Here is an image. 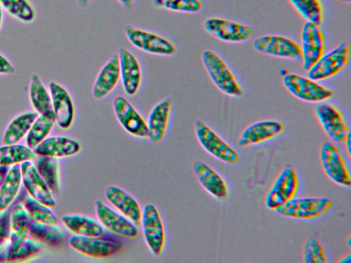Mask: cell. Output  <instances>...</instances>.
Masks as SVG:
<instances>
[{
	"mask_svg": "<svg viewBox=\"0 0 351 263\" xmlns=\"http://www.w3.org/2000/svg\"><path fill=\"white\" fill-rule=\"evenodd\" d=\"M202 64L213 84L223 94L232 97L243 95V90L225 60L216 52L206 49L201 55Z\"/></svg>",
	"mask_w": 351,
	"mask_h": 263,
	"instance_id": "1",
	"label": "cell"
},
{
	"mask_svg": "<svg viewBox=\"0 0 351 263\" xmlns=\"http://www.w3.org/2000/svg\"><path fill=\"white\" fill-rule=\"evenodd\" d=\"M124 32L130 44L144 53L169 57L178 51L177 47L171 40L158 33L132 25H125Z\"/></svg>",
	"mask_w": 351,
	"mask_h": 263,
	"instance_id": "2",
	"label": "cell"
},
{
	"mask_svg": "<svg viewBox=\"0 0 351 263\" xmlns=\"http://www.w3.org/2000/svg\"><path fill=\"white\" fill-rule=\"evenodd\" d=\"M333 201L323 197H293L276 211L281 216L298 220L319 218L333 207Z\"/></svg>",
	"mask_w": 351,
	"mask_h": 263,
	"instance_id": "3",
	"label": "cell"
},
{
	"mask_svg": "<svg viewBox=\"0 0 351 263\" xmlns=\"http://www.w3.org/2000/svg\"><path fill=\"white\" fill-rule=\"evenodd\" d=\"M282 84L294 97L308 103H322L330 99L334 92L318 82L296 73L282 75Z\"/></svg>",
	"mask_w": 351,
	"mask_h": 263,
	"instance_id": "4",
	"label": "cell"
},
{
	"mask_svg": "<svg viewBox=\"0 0 351 263\" xmlns=\"http://www.w3.org/2000/svg\"><path fill=\"white\" fill-rule=\"evenodd\" d=\"M195 134L201 147L217 160L228 164L239 162V153L202 121L195 123Z\"/></svg>",
	"mask_w": 351,
	"mask_h": 263,
	"instance_id": "5",
	"label": "cell"
},
{
	"mask_svg": "<svg viewBox=\"0 0 351 263\" xmlns=\"http://www.w3.org/2000/svg\"><path fill=\"white\" fill-rule=\"evenodd\" d=\"M203 28L216 39L233 44L247 41L256 33L253 26L215 16L206 18Z\"/></svg>",
	"mask_w": 351,
	"mask_h": 263,
	"instance_id": "6",
	"label": "cell"
},
{
	"mask_svg": "<svg viewBox=\"0 0 351 263\" xmlns=\"http://www.w3.org/2000/svg\"><path fill=\"white\" fill-rule=\"evenodd\" d=\"M351 47L342 42L328 51L307 71V77L319 82L330 78L342 71L349 64Z\"/></svg>",
	"mask_w": 351,
	"mask_h": 263,
	"instance_id": "7",
	"label": "cell"
},
{
	"mask_svg": "<svg viewBox=\"0 0 351 263\" xmlns=\"http://www.w3.org/2000/svg\"><path fill=\"white\" fill-rule=\"evenodd\" d=\"M299 188V177L295 168L287 164L276 177L265 198L267 208L276 210L295 197Z\"/></svg>",
	"mask_w": 351,
	"mask_h": 263,
	"instance_id": "8",
	"label": "cell"
},
{
	"mask_svg": "<svg viewBox=\"0 0 351 263\" xmlns=\"http://www.w3.org/2000/svg\"><path fill=\"white\" fill-rule=\"evenodd\" d=\"M69 244L78 253L94 258H108L119 251L123 247L122 241L108 234L103 236H84L73 235L69 239Z\"/></svg>",
	"mask_w": 351,
	"mask_h": 263,
	"instance_id": "9",
	"label": "cell"
},
{
	"mask_svg": "<svg viewBox=\"0 0 351 263\" xmlns=\"http://www.w3.org/2000/svg\"><path fill=\"white\" fill-rule=\"evenodd\" d=\"M319 160L323 171L333 183L350 188L351 177L349 169L339 148L326 141L319 149Z\"/></svg>",
	"mask_w": 351,
	"mask_h": 263,
	"instance_id": "10",
	"label": "cell"
},
{
	"mask_svg": "<svg viewBox=\"0 0 351 263\" xmlns=\"http://www.w3.org/2000/svg\"><path fill=\"white\" fill-rule=\"evenodd\" d=\"M254 49L267 55L302 63L300 45L293 39L280 35H265L253 40Z\"/></svg>",
	"mask_w": 351,
	"mask_h": 263,
	"instance_id": "11",
	"label": "cell"
},
{
	"mask_svg": "<svg viewBox=\"0 0 351 263\" xmlns=\"http://www.w3.org/2000/svg\"><path fill=\"white\" fill-rule=\"evenodd\" d=\"M140 224L149 249L156 256L160 255L165 246V234L161 216L155 205L149 203L143 207Z\"/></svg>",
	"mask_w": 351,
	"mask_h": 263,
	"instance_id": "12",
	"label": "cell"
},
{
	"mask_svg": "<svg viewBox=\"0 0 351 263\" xmlns=\"http://www.w3.org/2000/svg\"><path fill=\"white\" fill-rule=\"evenodd\" d=\"M26 192L25 190V192L20 193L14 201L10 215V239L0 249V253L16 251L29 238L32 218L21 203Z\"/></svg>",
	"mask_w": 351,
	"mask_h": 263,
	"instance_id": "13",
	"label": "cell"
},
{
	"mask_svg": "<svg viewBox=\"0 0 351 263\" xmlns=\"http://www.w3.org/2000/svg\"><path fill=\"white\" fill-rule=\"evenodd\" d=\"M112 108L117 121L128 134L138 138H148L146 121L128 99L116 96Z\"/></svg>",
	"mask_w": 351,
	"mask_h": 263,
	"instance_id": "14",
	"label": "cell"
},
{
	"mask_svg": "<svg viewBox=\"0 0 351 263\" xmlns=\"http://www.w3.org/2000/svg\"><path fill=\"white\" fill-rule=\"evenodd\" d=\"M315 114L322 128L333 142H345L350 132L343 114L336 105L322 102L315 107Z\"/></svg>",
	"mask_w": 351,
	"mask_h": 263,
	"instance_id": "15",
	"label": "cell"
},
{
	"mask_svg": "<svg viewBox=\"0 0 351 263\" xmlns=\"http://www.w3.org/2000/svg\"><path fill=\"white\" fill-rule=\"evenodd\" d=\"M300 38L302 68L307 72L324 53V33L320 25L306 22Z\"/></svg>",
	"mask_w": 351,
	"mask_h": 263,
	"instance_id": "16",
	"label": "cell"
},
{
	"mask_svg": "<svg viewBox=\"0 0 351 263\" xmlns=\"http://www.w3.org/2000/svg\"><path fill=\"white\" fill-rule=\"evenodd\" d=\"M95 207L99 221L107 231L126 238H136L138 236L137 225L118 211L99 199L95 201Z\"/></svg>",
	"mask_w": 351,
	"mask_h": 263,
	"instance_id": "17",
	"label": "cell"
},
{
	"mask_svg": "<svg viewBox=\"0 0 351 263\" xmlns=\"http://www.w3.org/2000/svg\"><path fill=\"white\" fill-rule=\"evenodd\" d=\"M49 91L56 123L62 129L71 128L75 119V108L70 92L55 81L49 83Z\"/></svg>",
	"mask_w": 351,
	"mask_h": 263,
	"instance_id": "18",
	"label": "cell"
},
{
	"mask_svg": "<svg viewBox=\"0 0 351 263\" xmlns=\"http://www.w3.org/2000/svg\"><path fill=\"white\" fill-rule=\"evenodd\" d=\"M117 55L123 90L128 96L134 97L138 92L142 83L141 63L137 57L126 47H121Z\"/></svg>",
	"mask_w": 351,
	"mask_h": 263,
	"instance_id": "19",
	"label": "cell"
},
{
	"mask_svg": "<svg viewBox=\"0 0 351 263\" xmlns=\"http://www.w3.org/2000/svg\"><path fill=\"white\" fill-rule=\"evenodd\" d=\"M22 183L29 196L53 208L56 202L53 192L43 179L32 161L20 164Z\"/></svg>",
	"mask_w": 351,
	"mask_h": 263,
	"instance_id": "20",
	"label": "cell"
},
{
	"mask_svg": "<svg viewBox=\"0 0 351 263\" xmlns=\"http://www.w3.org/2000/svg\"><path fill=\"white\" fill-rule=\"evenodd\" d=\"M284 124L274 119L261 120L246 127L241 133L237 143L242 147L256 145L280 135Z\"/></svg>",
	"mask_w": 351,
	"mask_h": 263,
	"instance_id": "21",
	"label": "cell"
},
{
	"mask_svg": "<svg viewBox=\"0 0 351 263\" xmlns=\"http://www.w3.org/2000/svg\"><path fill=\"white\" fill-rule=\"evenodd\" d=\"M193 168L200 185L213 198L218 201H226L228 198V184L215 170L202 161L195 162Z\"/></svg>",
	"mask_w": 351,
	"mask_h": 263,
	"instance_id": "22",
	"label": "cell"
},
{
	"mask_svg": "<svg viewBox=\"0 0 351 263\" xmlns=\"http://www.w3.org/2000/svg\"><path fill=\"white\" fill-rule=\"evenodd\" d=\"M121 81L119 61L114 54L98 72L92 88V96L95 100H102L112 93Z\"/></svg>",
	"mask_w": 351,
	"mask_h": 263,
	"instance_id": "23",
	"label": "cell"
},
{
	"mask_svg": "<svg viewBox=\"0 0 351 263\" xmlns=\"http://www.w3.org/2000/svg\"><path fill=\"white\" fill-rule=\"evenodd\" d=\"M79 140L64 136L47 137L33 150L36 155L66 158L77 154L81 150Z\"/></svg>",
	"mask_w": 351,
	"mask_h": 263,
	"instance_id": "24",
	"label": "cell"
},
{
	"mask_svg": "<svg viewBox=\"0 0 351 263\" xmlns=\"http://www.w3.org/2000/svg\"><path fill=\"white\" fill-rule=\"evenodd\" d=\"M105 197L117 211L136 225L140 224L142 210L133 196L118 186H108L105 190Z\"/></svg>",
	"mask_w": 351,
	"mask_h": 263,
	"instance_id": "25",
	"label": "cell"
},
{
	"mask_svg": "<svg viewBox=\"0 0 351 263\" xmlns=\"http://www.w3.org/2000/svg\"><path fill=\"white\" fill-rule=\"evenodd\" d=\"M172 108V101L165 98L156 103L149 111L147 122L148 138L154 143H159L163 140Z\"/></svg>",
	"mask_w": 351,
	"mask_h": 263,
	"instance_id": "26",
	"label": "cell"
},
{
	"mask_svg": "<svg viewBox=\"0 0 351 263\" xmlns=\"http://www.w3.org/2000/svg\"><path fill=\"white\" fill-rule=\"evenodd\" d=\"M65 227L75 235L103 236L108 234L99 221L80 214H69L62 216Z\"/></svg>",
	"mask_w": 351,
	"mask_h": 263,
	"instance_id": "27",
	"label": "cell"
},
{
	"mask_svg": "<svg viewBox=\"0 0 351 263\" xmlns=\"http://www.w3.org/2000/svg\"><path fill=\"white\" fill-rule=\"evenodd\" d=\"M38 114L24 112L15 116L8 125L3 136L4 145L16 144L27 136Z\"/></svg>",
	"mask_w": 351,
	"mask_h": 263,
	"instance_id": "28",
	"label": "cell"
},
{
	"mask_svg": "<svg viewBox=\"0 0 351 263\" xmlns=\"http://www.w3.org/2000/svg\"><path fill=\"white\" fill-rule=\"evenodd\" d=\"M29 238L52 247L62 245L65 240L64 234L58 225L40 223L32 218L29 226Z\"/></svg>",
	"mask_w": 351,
	"mask_h": 263,
	"instance_id": "29",
	"label": "cell"
},
{
	"mask_svg": "<svg viewBox=\"0 0 351 263\" xmlns=\"http://www.w3.org/2000/svg\"><path fill=\"white\" fill-rule=\"evenodd\" d=\"M22 184L20 164L11 166L0 188V212L15 201Z\"/></svg>",
	"mask_w": 351,
	"mask_h": 263,
	"instance_id": "30",
	"label": "cell"
},
{
	"mask_svg": "<svg viewBox=\"0 0 351 263\" xmlns=\"http://www.w3.org/2000/svg\"><path fill=\"white\" fill-rule=\"evenodd\" d=\"M34 166L38 173L53 193L60 189V164L58 158L37 155Z\"/></svg>",
	"mask_w": 351,
	"mask_h": 263,
	"instance_id": "31",
	"label": "cell"
},
{
	"mask_svg": "<svg viewBox=\"0 0 351 263\" xmlns=\"http://www.w3.org/2000/svg\"><path fill=\"white\" fill-rule=\"evenodd\" d=\"M56 123L53 110L38 114L26 136V145L34 149L48 137Z\"/></svg>",
	"mask_w": 351,
	"mask_h": 263,
	"instance_id": "32",
	"label": "cell"
},
{
	"mask_svg": "<svg viewBox=\"0 0 351 263\" xmlns=\"http://www.w3.org/2000/svg\"><path fill=\"white\" fill-rule=\"evenodd\" d=\"M29 97L33 108L38 114L53 110L49 91L38 74L31 76Z\"/></svg>",
	"mask_w": 351,
	"mask_h": 263,
	"instance_id": "33",
	"label": "cell"
},
{
	"mask_svg": "<svg viewBox=\"0 0 351 263\" xmlns=\"http://www.w3.org/2000/svg\"><path fill=\"white\" fill-rule=\"evenodd\" d=\"M34 150L21 144L4 145L0 147V166H13L36 158Z\"/></svg>",
	"mask_w": 351,
	"mask_h": 263,
	"instance_id": "34",
	"label": "cell"
},
{
	"mask_svg": "<svg viewBox=\"0 0 351 263\" xmlns=\"http://www.w3.org/2000/svg\"><path fill=\"white\" fill-rule=\"evenodd\" d=\"M0 5L10 16L23 23L36 18V10L29 0H0Z\"/></svg>",
	"mask_w": 351,
	"mask_h": 263,
	"instance_id": "35",
	"label": "cell"
},
{
	"mask_svg": "<svg viewBox=\"0 0 351 263\" xmlns=\"http://www.w3.org/2000/svg\"><path fill=\"white\" fill-rule=\"evenodd\" d=\"M21 203L29 216L35 221L57 225L58 220L51 208L37 201L29 195H25Z\"/></svg>",
	"mask_w": 351,
	"mask_h": 263,
	"instance_id": "36",
	"label": "cell"
},
{
	"mask_svg": "<svg viewBox=\"0 0 351 263\" xmlns=\"http://www.w3.org/2000/svg\"><path fill=\"white\" fill-rule=\"evenodd\" d=\"M295 10L306 21L317 25L324 21V6L321 0H289Z\"/></svg>",
	"mask_w": 351,
	"mask_h": 263,
	"instance_id": "37",
	"label": "cell"
},
{
	"mask_svg": "<svg viewBox=\"0 0 351 263\" xmlns=\"http://www.w3.org/2000/svg\"><path fill=\"white\" fill-rule=\"evenodd\" d=\"M154 6L171 12L195 14L203 8L201 0H152Z\"/></svg>",
	"mask_w": 351,
	"mask_h": 263,
	"instance_id": "38",
	"label": "cell"
},
{
	"mask_svg": "<svg viewBox=\"0 0 351 263\" xmlns=\"http://www.w3.org/2000/svg\"><path fill=\"white\" fill-rule=\"evenodd\" d=\"M41 248V243L28 238L16 251L0 253V262H18L27 260L39 253Z\"/></svg>",
	"mask_w": 351,
	"mask_h": 263,
	"instance_id": "39",
	"label": "cell"
},
{
	"mask_svg": "<svg viewBox=\"0 0 351 263\" xmlns=\"http://www.w3.org/2000/svg\"><path fill=\"white\" fill-rule=\"evenodd\" d=\"M303 261L305 263H326L328 258L322 243L315 238L308 239L302 249Z\"/></svg>",
	"mask_w": 351,
	"mask_h": 263,
	"instance_id": "40",
	"label": "cell"
},
{
	"mask_svg": "<svg viewBox=\"0 0 351 263\" xmlns=\"http://www.w3.org/2000/svg\"><path fill=\"white\" fill-rule=\"evenodd\" d=\"M14 201L8 208L2 212H0V249L10 239V215Z\"/></svg>",
	"mask_w": 351,
	"mask_h": 263,
	"instance_id": "41",
	"label": "cell"
},
{
	"mask_svg": "<svg viewBox=\"0 0 351 263\" xmlns=\"http://www.w3.org/2000/svg\"><path fill=\"white\" fill-rule=\"evenodd\" d=\"M15 68L10 60L0 53V75H12Z\"/></svg>",
	"mask_w": 351,
	"mask_h": 263,
	"instance_id": "42",
	"label": "cell"
},
{
	"mask_svg": "<svg viewBox=\"0 0 351 263\" xmlns=\"http://www.w3.org/2000/svg\"><path fill=\"white\" fill-rule=\"evenodd\" d=\"M125 9L131 10L134 8V0H117Z\"/></svg>",
	"mask_w": 351,
	"mask_h": 263,
	"instance_id": "43",
	"label": "cell"
},
{
	"mask_svg": "<svg viewBox=\"0 0 351 263\" xmlns=\"http://www.w3.org/2000/svg\"><path fill=\"white\" fill-rule=\"evenodd\" d=\"M10 166H0V188Z\"/></svg>",
	"mask_w": 351,
	"mask_h": 263,
	"instance_id": "44",
	"label": "cell"
},
{
	"mask_svg": "<svg viewBox=\"0 0 351 263\" xmlns=\"http://www.w3.org/2000/svg\"><path fill=\"white\" fill-rule=\"evenodd\" d=\"M90 1L91 0H76L77 5L82 8L88 7Z\"/></svg>",
	"mask_w": 351,
	"mask_h": 263,
	"instance_id": "45",
	"label": "cell"
},
{
	"mask_svg": "<svg viewBox=\"0 0 351 263\" xmlns=\"http://www.w3.org/2000/svg\"><path fill=\"white\" fill-rule=\"evenodd\" d=\"M345 144L346 148L347 149V152L348 155L350 153V134L347 137L346 140L343 142Z\"/></svg>",
	"mask_w": 351,
	"mask_h": 263,
	"instance_id": "46",
	"label": "cell"
},
{
	"mask_svg": "<svg viewBox=\"0 0 351 263\" xmlns=\"http://www.w3.org/2000/svg\"><path fill=\"white\" fill-rule=\"evenodd\" d=\"M3 8H1V6L0 5V29H1L2 23H3Z\"/></svg>",
	"mask_w": 351,
	"mask_h": 263,
	"instance_id": "47",
	"label": "cell"
},
{
	"mask_svg": "<svg viewBox=\"0 0 351 263\" xmlns=\"http://www.w3.org/2000/svg\"><path fill=\"white\" fill-rule=\"evenodd\" d=\"M341 262H349L350 261V255H348L343 257L341 260H339Z\"/></svg>",
	"mask_w": 351,
	"mask_h": 263,
	"instance_id": "48",
	"label": "cell"
},
{
	"mask_svg": "<svg viewBox=\"0 0 351 263\" xmlns=\"http://www.w3.org/2000/svg\"><path fill=\"white\" fill-rule=\"evenodd\" d=\"M341 2L350 3L351 2V0H339Z\"/></svg>",
	"mask_w": 351,
	"mask_h": 263,
	"instance_id": "49",
	"label": "cell"
}]
</instances>
